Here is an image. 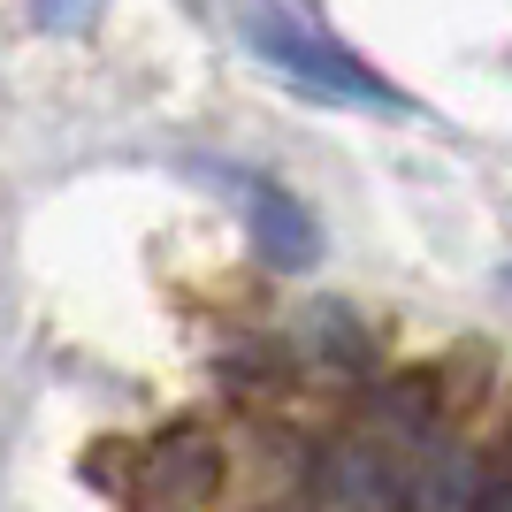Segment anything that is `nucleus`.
<instances>
[{"instance_id": "1", "label": "nucleus", "mask_w": 512, "mask_h": 512, "mask_svg": "<svg viewBox=\"0 0 512 512\" xmlns=\"http://www.w3.org/2000/svg\"><path fill=\"white\" fill-rule=\"evenodd\" d=\"M245 39L268 69H283L291 85L321 92V100H360V107H398V92L360 62V54H344L321 23L291 16V8H245Z\"/></svg>"}, {"instance_id": "2", "label": "nucleus", "mask_w": 512, "mask_h": 512, "mask_svg": "<svg viewBox=\"0 0 512 512\" xmlns=\"http://www.w3.org/2000/svg\"><path fill=\"white\" fill-rule=\"evenodd\" d=\"M245 207H253V245L268 268H314L321 237H314V214L299 199L276 192V184H245Z\"/></svg>"}, {"instance_id": "3", "label": "nucleus", "mask_w": 512, "mask_h": 512, "mask_svg": "<svg viewBox=\"0 0 512 512\" xmlns=\"http://www.w3.org/2000/svg\"><path fill=\"white\" fill-rule=\"evenodd\" d=\"M214 474H222V459H214V444L207 436H192V428H176L169 444L153 451V497L161 505H199V497L214 490Z\"/></svg>"}, {"instance_id": "4", "label": "nucleus", "mask_w": 512, "mask_h": 512, "mask_svg": "<svg viewBox=\"0 0 512 512\" xmlns=\"http://www.w3.org/2000/svg\"><path fill=\"white\" fill-rule=\"evenodd\" d=\"M406 505L413 512H474L482 490L467 482V459H459V451H428L421 474H406Z\"/></svg>"}, {"instance_id": "5", "label": "nucleus", "mask_w": 512, "mask_h": 512, "mask_svg": "<svg viewBox=\"0 0 512 512\" xmlns=\"http://www.w3.org/2000/svg\"><path fill=\"white\" fill-rule=\"evenodd\" d=\"M85 8H92V0H39V23H62V31H69Z\"/></svg>"}, {"instance_id": "6", "label": "nucleus", "mask_w": 512, "mask_h": 512, "mask_svg": "<svg viewBox=\"0 0 512 512\" xmlns=\"http://www.w3.org/2000/svg\"><path fill=\"white\" fill-rule=\"evenodd\" d=\"M474 512H512V482H490V490H482V505Z\"/></svg>"}]
</instances>
